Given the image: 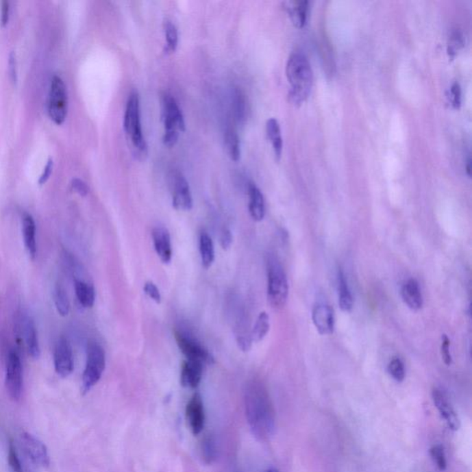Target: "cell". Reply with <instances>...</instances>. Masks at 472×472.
<instances>
[{"instance_id": "cell-1", "label": "cell", "mask_w": 472, "mask_h": 472, "mask_svg": "<svg viewBox=\"0 0 472 472\" xmlns=\"http://www.w3.org/2000/svg\"><path fill=\"white\" fill-rule=\"evenodd\" d=\"M245 413L253 434L266 441L275 430V410L265 386L258 381L248 384L245 395Z\"/></svg>"}, {"instance_id": "cell-2", "label": "cell", "mask_w": 472, "mask_h": 472, "mask_svg": "<svg viewBox=\"0 0 472 472\" xmlns=\"http://www.w3.org/2000/svg\"><path fill=\"white\" fill-rule=\"evenodd\" d=\"M286 75L290 85V99L295 105H301L308 99L314 81L308 58L301 53L290 55L287 62Z\"/></svg>"}, {"instance_id": "cell-3", "label": "cell", "mask_w": 472, "mask_h": 472, "mask_svg": "<svg viewBox=\"0 0 472 472\" xmlns=\"http://www.w3.org/2000/svg\"><path fill=\"white\" fill-rule=\"evenodd\" d=\"M268 271V300L269 305L275 309H282L286 305L289 295V284L284 266L278 258L269 256L266 262Z\"/></svg>"}, {"instance_id": "cell-4", "label": "cell", "mask_w": 472, "mask_h": 472, "mask_svg": "<svg viewBox=\"0 0 472 472\" xmlns=\"http://www.w3.org/2000/svg\"><path fill=\"white\" fill-rule=\"evenodd\" d=\"M162 117L164 125L162 141L168 148L177 143L179 132H185L186 124L182 111L177 101L170 95H164L162 99Z\"/></svg>"}, {"instance_id": "cell-5", "label": "cell", "mask_w": 472, "mask_h": 472, "mask_svg": "<svg viewBox=\"0 0 472 472\" xmlns=\"http://www.w3.org/2000/svg\"><path fill=\"white\" fill-rule=\"evenodd\" d=\"M124 129L137 153L140 156H145L147 145L141 127L140 99L136 92L132 93L127 100L124 117Z\"/></svg>"}, {"instance_id": "cell-6", "label": "cell", "mask_w": 472, "mask_h": 472, "mask_svg": "<svg viewBox=\"0 0 472 472\" xmlns=\"http://www.w3.org/2000/svg\"><path fill=\"white\" fill-rule=\"evenodd\" d=\"M105 369V350L100 344L92 341L88 344L86 365L82 375V393H88L100 381Z\"/></svg>"}, {"instance_id": "cell-7", "label": "cell", "mask_w": 472, "mask_h": 472, "mask_svg": "<svg viewBox=\"0 0 472 472\" xmlns=\"http://www.w3.org/2000/svg\"><path fill=\"white\" fill-rule=\"evenodd\" d=\"M48 114L57 125L65 122L68 114V93L62 79L53 77L47 103Z\"/></svg>"}, {"instance_id": "cell-8", "label": "cell", "mask_w": 472, "mask_h": 472, "mask_svg": "<svg viewBox=\"0 0 472 472\" xmlns=\"http://www.w3.org/2000/svg\"><path fill=\"white\" fill-rule=\"evenodd\" d=\"M175 338L186 359L201 362L204 364H212L213 358L209 351L190 333L177 330L175 332Z\"/></svg>"}, {"instance_id": "cell-9", "label": "cell", "mask_w": 472, "mask_h": 472, "mask_svg": "<svg viewBox=\"0 0 472 472\" xmlns=\"http://www.w3.org/2000/svg\"><path fill=\"white\" fill-rule=\"evenodd\" d=\"M5 384L10 397L14 401L20 399L23 391V367L20 356L14 351H10L6 360Z\"/></svg>"}, {"instance_id": "cell-10", "label": "cell", "mask_w": 472, "mask_h": 472, "mask_svg": "<svg viewBox=\"0 0 472 472\" xmlns=\"http://www.w3.org/2000/svg\"><path fill=\"white\" fill-rule=\"evenodd\" d=\"M21 444L29 458L36 465L42 468H47L50 465L47 447L41 440L32 434L23 433L21 434Z\"/></svg>"}, {"instance_id": "cell-11", "label": "cell", "mask_w": 472, "mask_h": 472, "mask_svg": "<svg viewBox=\"0 0 472 472\" xmlns=\"http://www.w3.org/2000/svg\"><path fill=\"white\" fill-rule=\"evenodd\" d=\"M173 206L175 210H190L193 207V199L188 181L182 173H175L172 177Z\"/></svg>"}, {"instance_id": "cell-12", "label": "cell", "mask_w": 472, "mask_h": 472, "mask_svg": "<svg viewBox=\"0 0 472 472\" xmlns=\"http://www.w3.org/2000/svg\"><path fill=\"white\" fill-rule=\"evenodd\" d=\"M54 364L55 372L61 377H68L73 372V354L71 344L66 338L61 337L55 345Z\"/></svg>"}, {"instance_id": "cell-13", "label": "cell", "mask_w": 472, "mask_h": 472, "mask_svg": "<svg viewBox=\"0 0 472 472\" xmlns=\"http://www.w3.org/2000/svg\"><path fill=\"white\" fill-rule=\"evenodd\" d=\"M312 319L319 334L330 335L335 326L334 310L327 303H317L313 309Z\"/></svg>"}, {"instance_id": "cell-14", "label": "cell", "mask_w": 472, "mask_h": 472, "mask_svg": "<svg viewBox=\"0 0 472 472\" xmlns=\"http://www.w3.org/2000/svg\"><path fill=\"white\" fill-rule=\"evenodd\" d=\"M186 419L190 426L192 433L197 436L204 428L205 413L203 401L201 394L195 393L186 406Z\"/></svg>"}, {"instance_id": "cell-15", "label": "cell", "mask_w": 472, "mask_h": 472, "mask_svg": "<svg viewBox=\"0 0 472 472\" xmlns=\"http://www.w3.org/2000/svg\"><path fill=\"white\" fill-rule=\"evenodd\" d=\"M154 249L160 260L164 264H169L172 260L173 249L169 231L162 226H157L153 230Z\"/></svg>"}, {"instance_id": "cell-16", "label": "cell", "mask_w": 472, "mask_h": 472, "mask_svg": "<svg viewBox=\"0 0 472 472\" xmlns=\"http://www.w3.org/2000/svg\"><path fill=\"white\" fill-rule=\"evenodd\" d=\"M433 401L434 405L439 410L440 414L447 421V425L453 431H457L460 429V423L458 420L457 414H456L454 409H453L451 404L449 403V399L445 396L439 389L434 388L433 393Z\"/></svg>"}, {"instance_id": "cell-17", "label": "cell", "mask_w": 472, "mask_h": 472, "mask_svg": "<svg viewBox=\"0 0 472 472\" xmlns=\"http://www.w3.org/2000/svg\"><path fill=\"white\" fill-rule=\"evenodd\" d=\"M204 364L186 359L181 369L180 382L185 388H196L201 383L203 375Z\"/></svg>"}, {"instance_id": "cell-18", "label": "cell", "mask_w": 472, "mask_h": 472, "mask_svg": "<svg viewBox=\"0 0 472 472\" xmlns=\"http://www.w3.org/2000/svg\"><path fill=\"white\" fill-rule=\"evenodd\" d=\"M21 327H23L24 341H25L29 356L33 359H38L41 356V349H40L36 324L33 319L29 316H24L21 319Z\"/></svg>"}, {"instance_id": "cell-19", "label": "cell", "mask_w": 472, "mask_h": 472, "mask_svg": "<svg viewBox=\"0 0 472 472\" xmlns=\"http://www.w3.org/2000/svg\"><path fill=\"white\" fill-rule=\"evenodd\" d=\"M402 299L412 310H420L423 306V295L420 286L414 279H410L405 282L401 289Z\"/></svg>"}, {"instance_id": "cell-20", "label": "cell", "mask_w": 472, "mask_h": 472, "mask_svg": "<svg viewBox=\"0 0 472 472\" xmlns=\"http://www.w3.org/2000/svg\"><path fill=\"white\" fill-rule=\"evenodd\" d=\"M248 196H249V209L250 215L253 220L261 221L265 217V201H264L263 194L261 193L260 188L254 184H250L248 186Z\"/></svg>"}, {"instance_id": "cell-21", "label": "cell", "mask_w": 472, "mask_h": 472, "mask_svg": "<svg viewBox=\"0 0 472 472\" xmlns=\"http://www.w3.org/2000/svg\"><path fill=\"white\" fill-rule=\"evenodd\" d=\"M309 2L306 0H297V1H290L285 3V10L293 25L297 28L305 27L306 20H308Z\"/></svg>"}, {"instance_id": "cell-22", "label": "cell", "mask_w": 472, "mask_h": 472, "mask_svg": "<svg viewBox=\"0 0 472 472\" xmlns=\"http://www.w3.org/2000/svg\"><path fill=\"white\" fill-rule=\"evenodd\" d=\"M23 234L24 245L32 258L36 257V226L33 216L25 213L23 217Z\"/></svg>"}, {"instance_id": "cell-23", "label": "cell", "mask_w": 472, "mask_h": 472, "mask_svg": "<svg viewBox=\"0 0 472 472\" xmlns=\"http://www.w3.org/2000/svg\"><path fill=\"white\" fill-rule=\"evenodd\" d=\"M338 305H340L341 310L351 312L353 308V297L350 287H349L348 282H347L345 274L341 269H338Z\"/></svg>"}, {"instance_id": "cell-24", "label": "cell", "mask_w": 472, "mask_h": 472, "mask_svg": "<svg viewBox=\"0 0 472 472\" xmlns=\"http://www.w3.org/2000/svg\"><path fill=\"white\" fill-rule=\"evenodd\" d=\"M266 135H268L269 140H271L272 148H273L274 153H275L277 161H279L281 159L282 147H284L279 122L275 119H269L266 121Z\"/></svg>"}, {"instance_id": "cell-25", "label": "cell", "mask_w": 472, "mask_h": 472, "mask_svg": "<svg viewBox=\"0 0 472 472\" xmlns=\"http://www.w3.org/2000/svg\"><path fill=\"white\" fill-rule=\"evenodd\" d=\"M199 252H201L202 266L205 269H210L215 260L214 244H213L212 237L205 232L199 236Z\"/></svg>"}, {"instance_id": "cell-26", "label": "cell", "mask_w": 472, "mask_h": 472, "mask_svg": "<svg viewBox=\"0 0 472 472\" xmlns=\"http://www.w3.org/2000/svg\"><path fill=\"white\" fill-rule=\"evenodd\" d=\"M75 293L79 303L85 308H92L95 303V290L92 285L75 280Z\"/></svg>"}, {"instance_id": "cell-27", "label": "cell", "mask_w": 472, "mask_h": 472, "mask_svg": "<svg viewBox=\"0 0 472 472\" xmlns=\"http://www.w3.org/2000/svg\"><path fill=\"white\" fill-rule=\"evenodd\" d=\"M53 297H54L55 306L58 313L61 316H68L69 309H71V303H69L68 295H66V290L64 289L62 285H55Z\"/></svg>"}, {"instance_id": "cell-28", "label": "cell", "mask_w": 472, "mask_h": 472, "mask_svg": "<svg viewBox=\"0 0 472 472\" xmlns=\"http://www.w3.org/2000/svg\"><path fill=\"white\" fill-rule=\"evenodd\" d=\"M269 327H271V324H269V314L266 312H262L258 316L255 326L253 327L251 332L252 340L255 341V343H260V341L262 340L268 334Z\"/></svg>"}, {"instance_id": "cell-29", "label": "cell", "mask_w": 472, "mask_h": 472, "mask_svg": "<svg viewBox=\"0 0 472 472\" xmlns=\"http://www.w3.org/2000/svg\"><path fill=\"white\" fill-rule=\"evenodd\" d=\"M225 149L229 157L234 162H238L241 156L239 138L233 129H228L225 134Z\"/></svg>"}, {"instance_id": "cell-30", "label": "cell", "mask_w": 472, "mask_h": 472, "mask_svg": "<svg viewBox=\"0 0 472 472\" xmlns=\"http://www.w3.org/2000/svg\"><path fill=\"white\" fill-rule=\"evenodd\" d=\"M201 454L205 463L212 464L217 458V447L214 437L212 434H206L201 442Z\"/></svg>"}, {"instance_id": "cell-31", "label": "cell", "mask_w": 472, "mask_h": 472, "mask_svg": "<svg viewBox=\"0 0 472 472\" xmlns=\"http://www.w3.org/2000/svg\"><path fill=\"white\" fill-rule=\"evenodd\" d=\"M165 41H166V52L173 53L177 50L178 45V32L175 24L171 21H165L164 23Z\"/></svg>"}, {"instance_id": "cell-32", "label": "cell", "mask_w": 472, "mask_h": 472, "mask_svg": "<svg viewBox=\"0 0 472 472\" xmlns=\"http://www.w3.org/2000/svg\"><path fill=\"white\" fill-rule=\"evenodd\" d=\"M389 375L397 382H402L405 378V367L399 358H394L389 362L388 367Z\"/></svg>"}, {"instance_id": "cell-33", "label": "cell", "mask_w": 472, "mask_h": 472, "mask_svg": "<svg viewBox=\"0 0 472 472\" xmlns=\"http://www.w3.org/2000/svg\"><path fill=\"white\" fill-rule=\"evenodd\" d=\"M430 455L440 471H443L447 469V460H445V450L442 445H437L432 447Z\"/></svg>"}, {"instance_id": "cell-34", "label": "cell", "mask_w": 472, "mask_h": 472, "mask_svg": "<svg viewBox=\"0 0 472 472\" xmlns=\"http://www.w3.org/2000/svg\"><path fill=\"white\" fill-rule=\"evenodd\" d=\"M8 461L12 472H23V466H21L20 458L16 451V449L12 444L10 445L9 455H8Z\"/></svg>"}, {"instance_id": "cell-35", "label": "cell", "mask_w": 472, "mask_h": 472, "mask_svg": "<svg viewBox=\"0 0 472 472\" xmlns=\"http://www.w3.org/2000/svg\"><path fill=\"white\" fill-rule=\"evenodd\" d=\"M144 293H145L151 300H153L154 302L157 303H161V293H160L158 287H157L153 282H147L146 284H144Z\"/></svg>"}, {"instance_id": "cell-36", "label": "cell", "mask_w": 472, "mask_h": 472, "mask_svg": "<svg viewBox=\"0 0 472 472\" xmlns=\"http://www.w3.org/2000/svg\"><path fill=\"white\" fill-rule=\"evenodd\" d=\"M449 101L451 103L453 108L458 109L460 108L461 103V89L460 84L455 82L450 88L449 90Z\"/></svg>"}, {"instance_id": "cell-37", "label": "cell", "mask_w": 472, "mask_h": 472, "mask_svg": "<svg viewBox=\"0 0 472 472\" xmlns=\"http://www.w3.org/2000/svg\"><path fill=\"white\" fill-rule=\"evenodd\" d=\"M450 340L447 338V335H443L442 337V345H441V353L443 357V361L445 364L449 367V365L452 364V357L451 353H450Z\"/></svg>"}, {"instance_id": "cell-38", "label": "cell", "mask_w": 472, "mask_h": 472, "mask_svg": "<svg viewBox=\"0 0 472 472\" xmlns=\"http://www.w3.org/2000/svg\"><path fill=\"white\" fill-rule=\"evenodd\" d=\"M236 96V116H237V119H238L239 121L241 122L242 120L245 119V99H244V97H243L241 92H237Z\"/></svg>"}, {"instance_id": "cell-39", "label": "cell", "mask_w": 472, "mask_h": 472, "mask_svg": "<svg viewBox=\"0 0 472 472\" xmlns=\"http://www.w3.org/2000/svg\"><path fill=\"white\" fill-rule=\"evenodd\" d=\"M462 45V36L460 34L455 33L450 40L449 45V53L450 55H455Z\"/></svg>"}, {"instance_id": "cell-40", "label": "cell", "mask_w": 472, "mask_h": 472, "mask_svg": "<svg viewBox=\"0 0 472 472\" xmlns=\"http://www.w3.org/2000/svg\"><path fill=\"white\" fill-rule=\"evenodd\" d=\"M71 186L73 190H75L77 193L82 197L87 196L88 193H89V188H88L87 184L79 179V178L72 180Z\"/></svg>"}, {"instance_id": "cell-41", "label": "cell", "mask_w": 472, "mask_h": 472, "mask_svg": "<svg viewBox=\"0 0 472 472\" xmlns=\"http://www.w3.org/2000/svg\"><path fill=\"white\" fill-rule=\"evenodd\" d=\"M232 243H233V236H232L231 231L228 230V229H225L221 236V247H223V249H228V248H230Z\"/></svg>"}, {"instance_id": "cell-42", "label": "cell", "mask_w": 472, "mask_h": 472, "mask_svg": "<svg viewBox=\"0 0 472 472\" xmlns=\"http://www.w3.org/2000/svg\"><path fill=\"white\" fill-rule=\"evenodd\" d=\"M53 170V160L49 159V161L47 162V164L45 165L44 172H42L41 177H40L39 179V184L40 185H44L45 182L48 179H49L50 175H51Z\"/></svg>"}, {"instance_id": "cell-43", "label": "cell", "mask_w": 472, "mask_h": 472, "mask_svg": "<svg viewBox=\"0 0 472 472\" xmlns=\"http://www.w3.org/2000/svg\"><path fill=\"white\" fill-rule=\"evenodd\" d=\"M10 17V3L8 1L2 2L1 5V23L6 26Z\"/></svg>"}, {"instance_id": "cell-44", "label": "cell", "mask_w": 472, "mask_h": 472, "mask_svg": "<svg viewBox=\"0 0 472 472\" xmlns=\"http://www.w3.org/2000/svg\"><path fill=\"white\" fill-rule=\"evenodd\" d=\"M10 73L13 82H17V69H16L15 55L12 53L10 55Z\"/></svg>"}, {"instance_id": "cell-45", "label": "cell", "mask_w": 472, "mask_h": 472, "mask_svg": "<svg viewBox=\"0 0 472 472\" xmlns=\"http://www.w3.org/2000/svg\"><path fill=\"white\" fill-rule=\"evenodd\" d=\"M471 159H469L468 166H467V173H468L469 177H471Z\"/></svg>"}, {"instance_id": "cell-46", "label": "cell", "mask_w": 472, "mask_h": 472, "mask_svg": "<svg viewBox=\"0 0 472 472\" xmlns=\"http://www.w3.org/2000/svg\"><path fill=\"white\" fill-rule=\"evenodd\" d=\"M266 472H279V471H277V469H269V471H266Z\"/></svg>"}]
</instances>
